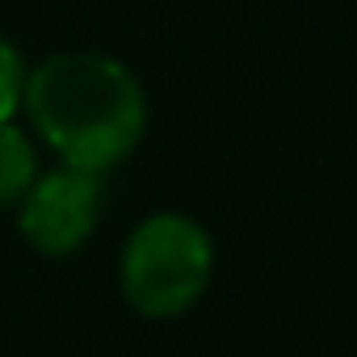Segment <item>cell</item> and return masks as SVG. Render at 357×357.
Segmentation results:
<instances>
[{"mask_svg":"<svg viewBox=\"0 0 357 357\" xmlns=\"http://www.w3.org/2000/svg\"><path fill=\"white\" fill-rule=\"evenodd\" d=\"M38 151L30 143V135L9 118V122H0V211L5 206H17L22 194L34 185V176H38Z\"/></svg>","mask_w":357,"mask_h":357,"instance_id":"cell-4","label":"cell"},{"mask_svg":"<svg viewBox=\"0 0 357 357\" xmlns=\"http://www.w3.org/2000/svg\"><path fill=\"white\" fill-rule=\"evenodd\" d=\"M22 109L59 164L101 176L118 168L147 130L139 76L101 51H59L30 68Z\"/></svg>","mask_w":357,"mask_h":357,"instance_id":"cell-1","label":"cell"},{"mask_svg":"<svg viewBox=\"0 0 357 357\" xmlns=\"http://www.w3.org/2000/svg\"><path fill=\"white\" fill-rule=\"evenodd\" d=\"M22 93H26V59L5 34H0V122L17 118Z\"/></svg>","mask_w":357,"mask_h":357,"instance_id":"cell-5","label":"cell"},{"mask_svg":"<svg viewBox=\"0 0 357 357\" xmlns=\"http://www.w3.org/2000/svg\"><path fill=\"white\" fill-rule=\"evenodd\" d=\"M215 244L206 227L181 211L147 215L122 244L118 282L126 303L147 319L185 315L211 286Z\"/></svg>","mask_w":357,"mask_h":357,"instance_id":"cell-2","label":"cell"},{"mask_svg":"<svg viewBox=\"0 0 357 357\" xmlns=\"http://www.w3.org/2000/svg\"><path fill=\"white\" fill-rule=\"evenodd\" d=\"M101 219V172L59 164L38 172L17 202V227L43 257H72L89 244Z\"/></svg>","mask_w":357,"mask_h":357,"instance_id":"cell-3","label":"cell"}]
</instances>
